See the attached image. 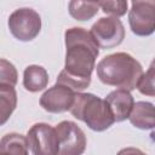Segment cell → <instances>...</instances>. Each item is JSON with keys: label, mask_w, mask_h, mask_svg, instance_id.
<instances>
[{"label": "cell", "mask_w": 155, "mask_h": 155, "mask_svg": "<svg viewBox=\"0 0 155 155\" xmlns=\"http://www.w3.org/2000/svg\"><path fill=\"white\" fill-rule=\"evenodd\" d=\"M68 10L74 19L84 22L93 18L98 13L99 5L91 0H70Z\"/></svg>", "instance_id": "cell-14"}, {"label": "cell", "mask_w": 155, "mask_h": 155, "mask_svg": "<svg viewBox=\"0 0 155 155\" xmlns=\"http://www.w3.org/2000/svg\"><path fill=\"white\" fill-rule=\"evenodd\" d=\"M28 150L34 155H57L58 140L54 127L45 122L34 124L27 133Z\"/></svg>", "instance_id": "cell-6"}, {"label": "cell", "mask_w": 155, "mask_h": 155, "mask_svg": "<svg viewBox=\"0 0 155 155\" xmlns=\"http://www.w3.org/2000/svg\"><path fill=\"white\" fill-rule=\"evenodd\" d=\"M99 7L107 15H111L114 17H121L126 15L128 10L127 0H102L99 2Z\"/></svg>", "instance_id": "cell-17"}, {"label": "cell", "mask_w": 155, "mask_h": 155, "mask_svg": "<svg viewBox=\"0 0 155 155\" xmlns=\"http://www.w3.org/2000/svg\"><path fill=\"white\" fill-rule=\"evenodd\" d=\"M7 24L11 34L17 40L31 41L41 30V17L35 10L22 7L15 10L10 15Z\"/></svg>", "instance_id": "cell-4"}, {"label": "cell", "mask_w": 155, "mask_h": 155, "mask_svg": "<svg viewBox=\"0 0 155 155\" xmlns=\"http://www.w3.org/2000/svg\"><path fill=\"white\" fill-rule=\"evenodd\" d=\"M128 23L133 34L149 36L155 29V0H132Z\"/></svg>", "instance_id": "cell-8"}, {"label": "cell", "mask_w": 155, "mask_h": 155, "mask_svg": "<svg viewBox=\"0 0 155 155\" xmlns=\"http://www.w3.org/2000/svg\"><path fill=\"white\" fill-rule=\"evenodd\" d=\"M17 107V92L15 86L0 84V126L6 124Z\"/></svg>", "instance_id": "cell-13"}, {"label": "cell", "mask_w": 155, "mask_h": 155, "mask_svg": "<svg viewBox=\"0 0 155 155\" xmlns=\"http://www.w3.org/2000/svg\"><path fill=\"white\" fill-rule=\"evenodd\" d=\"M130 122L139 130H153L155 126L154 120V104L150 102H137L127 117Z\"/></svg>", "instance_id": "cell-11"}, {"label": "cell", "mask_w": 155, "mask_h": 155, "mask_svg": "<svg viewBox=\"0 0 155 155\" xmlns=\"http://www.w3.org/2000/svg\"><path fill=\"white\" fill-rule=\"evenodd\" d=\"M58 140V155H80L86 149V134L78 124L64 120L56 127Z\"/></svg>", "instance_id": "cell-5"}, {"label": "cell", "mask_w": 155, "mask_h": 155, "mask_svg": "<svg viewBox=\"0 0 155 155\" xmlns=\"http://www.w3.org/2000/svg\"><path fill=\"white\" fill-rule=\"evenodd\" d=\"M93 40L101 48H114L125 39V28L119 17H102L90 30Z\"/></svg>", "instance_id": "cell-7"}, {"label": "cell", "mask_w": 155, "mask_h": 155, "mask_svg": "<svg viewBox=\"0 0 155 155\" xmlns=\"http://www.w3.org/2000/svg\"><path fill=\"white\" fill-rule=\"evenodd\" d=\"M0 153L28 154L27 138L19 133H7L0 139Z\"/></svg>", "instance_id": "cell-15"}, {"label": "cell", "mask_w": 155, "mask_h": 155, "mask_svg": "<svg viewBox=\"0 0 155 155\" xmlns=\"http://www.w3.org/2000/svg\"><path fill=\"white\" fill-rule=\"evenodd\" d=\"M136 88L142 93V94H147L153 97L155 94L154 92V62L150 64L149 69L145 71V74H142Z\"/></svg>", "instance_id": "cell-19"}, {"label": "cell", "mask_w": 155, "mask_h": 155, "mask_svg": "<svg viewBox=\"0 0 155 155\" xmlns=\"http://www.w3.org/2000/svg\"><path fill=\"white\" fill-rule=\"evenodd\" d=\"M74 97L75 92L73 90L56 82V85L42 93L40 97V105L44 110L52 114L64 113L70 109L74 102Z\"/></svg>", "instance_id": "cell-9"}, {"label": "cell", "mask_w": 155, "mask_h": 155, "mask_svg": "<svg viewBox=\"0 0 155 155\" xmlns=\"http://www.w3.org/2000/svg\"><path fill=\"white\" fill-rule=\"evenodd\" d=\"M91 1H94V2H97V4H98V5H99V2H101V1H102V0H91Z\"/></svg>", "instance_id": "cell-20"}, {"label": "cell", "mask_w": 155, "mask_h": 155, "mask_svg": "<svg viewBox=\"0 0 155 155\" xmlns=\"http://www.w3.org/2000/svg\"><path fill=\"white\" fill-rule=\"evenodd\" d=\"M18 81V73L16 67L7 59L0 58V84L16 86Z\"/></svg>", "instance_id": "cell-18"}, {"label": "cell", "mask_w": 155, "mask_h": 155, "mask_svg": "<svg viewBox=\"0 0 155 155\" xmlns=\"http://www.w3.org/2000/svg\"><path fill=\"white\" fill-rule=\"evenodd\" d=\"M48 84V73L41 65H28L23 73V86L29 92H39L46 88Z\"/></svg>", "instance_id": "cell-12"}, {"label": "cell", "mask_w": 155, "mask_h": 155, "mask_svg": "<svg viewBox=\"0 0 155 155\" xmlns=\"http://www.w3.org/2000/svg\"><path fill=\"white\" fill-rule=\"evenodd\" d=\"M114 116V120L116 122L124 121L128 117L130 111L133 107V97L130 93V91L124 88H117L115 91H111L104 99Z\"/></svg>", "instance_id": "cell-10"}, {"label": "cell", "mask_w": 155, "mask_h": 155, "mask_svg": "<svg viewBox=\"0 0 155 155\" xmlns=\"http://www.w3.org/2000/svg\"><path fill=\"white\" fill-rule=\"evenodd\" d=\"M65 63L64 70L71 75L91 79L99 54V47L90 31L80 27H73L64 33Z\"/></svg>", "instance_id": "cell-1"}, {"label": "cell", "mask_w": 155, "mask_h": 155, "mask_svg": "<svg viewBox=\"0 0 155 155\" xmlns=\"http://www.w3.org/2000/svg\"><path fill=\"white\" fill-rule=\"evenodd\" d=\"M94 68L101 82L127 91L136 88L140 75L143 74L140 63L126 52L108 54L102 58Z\"/></svg>", "instance_id": "cell-2"}, {"label": "cell", "mask_w": 155, "mask_h": 155, "mask_svg": "<svg viewBox=\"0 0 155 155\" xmlns=\"http://www.w3.org/2000/svg\"><path fill=\"white\" fill-rule=\"evenodd\" d=\"M69 111L75 119L84 121L88 128L96 132L105 131L115 122L107 102L93 93L75 92Z\"/></svg>", "instance_id": "cell-3"}, {"label": "cell", "mask_w": 155, "mask_h": 155, "mask_svg": "<svg viewBox=\"0 0 155 155\" xmlns=\"http://www.w3.org/2000/svg\"><path fill=\"white\" fill-rule=\"evenodd\" d=\"M57 84L64 85L67 87H69L70 90H73L74 92H81L85 88H87L91 84V79H84V78H79L75 75H71L69 73H67L64 69L59 73V75L57 76L56 80Z\"/></svg>", "instance_id": "cell-16"}]
</instances>
